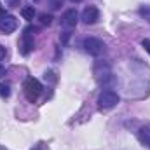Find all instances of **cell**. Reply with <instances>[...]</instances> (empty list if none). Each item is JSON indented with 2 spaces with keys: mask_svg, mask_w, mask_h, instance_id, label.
<instances>
[{
  "mask_svg": "<svg viewBox=\"0 0 150 150\" xmlns=\"http://www.w3.org/2000/svg\"><path fill=\"white\" fill-rule=\"evenodd\" d=\"M23 89H25L26 100H28L30 103H33V101H37V98L40 96V93H42V84L38 82L37 79L28 77V79L25 80V84H23Z\"/></svg>",
  "mask_w": 150,
  "mask_h": 150,
  "instance_id": "obj_1",
  "label": "cell"
},
{
  "mask_svg": "<svg viewBox=\"0 0 150 150\" xmlns=\"http://www.w3.org/2000/svg\"><path fill=\"white\" fill-rule=\"evenodd\" d=\"M117 103H119V94H117L115 91H112V89L103 91V93L100 94V98H98V107L103 108V110L113 108Z\"/></svg>",
  "mask_w": 150,
  "mask_h": 150,
  "instance_id": "obj_2",
  "label": "cell"
},
{
  "mask_svg": "<svg viewBox=\"0 0 150 150\" xmlns=\"http://www.w3.org/2000/svg\"><path fill=\"white\" fill-rule=\"evenodd\" d=\"M84 49H86V52H89L91 56H101L103 52H105V44H103V40H100V38L96 37H87L84 40Z\"/></svg>",
  "mask_w": 150,
  "mask_h": 150,
  "instance_id": "obj_3",
  "label": "cell"
},
{
  "mask_svg": "<svg viewBox=\"0 0 150 150\" xmlns=\"http://www.w3.org/2000/svg\"><path fill=\"white\" fill-rule=\"evenodd\" d=\"M16 28H18V19L12 14H5L0 18V30L4 33H12L16 32Z\"/></svg>",
  "mask_w": 150,
  "mask_h": 150,
  "instance_id": "obj_4",
  "label": "cell"
},
{
  "mask_svg": "<svg viewBox=\"0 0 150 150\" xmlns=\"http://www.w3.org/2000/svg\"><path fill=\"white\" fill-rule=\"evenodd\" d=\"M35 47V42H33V35H32V28H26L23 37H21V52L25 56H28Z\"/></svg>",
  "mask_w": 150,
  "mask_h": 150,
  "instance_id": "obj_5",
  "label": "cell"
},
{
  "mask_svg": "<svg viewBox=\"0 0 150 150\" xmlns=\"http://www.w3.org/2000/svg\"><path fill=\"white\" fill-rule=\"evenodd\" d=\"M80 19H82L86 25H94V23L100 19V11H98V7H94V5H89V7H86V9L82 11V16H80Z\"/></svg>",
  "mask_w": 150,
  "mask_h": 150,
  "instance_id": "obj_6",
  "label": "cell"
},
{
  "mask_svg": "<svg viewBox=\"0 0 150 150\" xmlns=\"http://www.w3.org/2000/svg\"><path fill=\"white\" fill-rule=\"evenodd\" d=\"M77 21H79V12L75 9L65 11L63 16H61V26H65V28H74L77 25Z\"/></svg>",
  "mask_w": 150,
  "mask_h": 150,
  "instance_id": "obj_7",
  "label": "cell"
},
{
  "mask_svg": "<svg viewBox=\"0 0 150 150\" xmlns=\"http://www.w3.org/2000/svg\"><path fill=\"white\" fill-rule=\"evenodd\" d=\"M138 138H140V142H142V143H145V145L150 149V126H147V127H142V129H140Z\"/></svg>",
  "mask_w": 150,
  "mask_h": 150,
  "instance_id": "obj_8",
  "label": "cell"
},
{
  "mask_svg": "<svg viewBox=\"0 0 150 150\" xmlns=\"http://www.w3.org/2000/svg\"><path fill=\"white\" fill-rule=\"evenodd\" d=\"M21 14H23V18H25L26 21H32V19L35 18V9L30 7V5H28V7H23V9H21Z\"/></svg>",
  "mask_w": 150,
  "mask_h": 150,
  "instance_id": "obj_9",
  "label": "cell"
},
{
  "mask_svg": "<svg viewBox=\"0 0 150 150\" xmlns=\"http://www.w3.org/2000/svg\"><path fill=\"white\" fill-rule=\"evenodd\" d=\"M0 96L2 98H9L11 96V86L9 84H5V82L0 84Z\"/></svg>",
  "mask_w": 150,
  "mask_h": 150,
  "instance_id": "obj_10",
  "label": "cell"
},
{
  "mask_svg": "<svg viewBox=\"0 0 150 150\" xmlns=\"http://www.w3.org/2000/svg\"><path fill=\"white\" fill-rule=\"evenodd\" d=\"M63 5V0H49V7L52 9V11H56V9H59Z\"/></svg>",
  "mask_w": 150,
  "mask_h": 150,
  "instance_id": "obj_11",
  "label": "cell"
},
{
  "mask_svg": "<svg viewBox=\"0 0 150 150\" xmlns=\"http://www.w3.org/2000/svg\"><path fill=\"white\" fill-rule=\"evenodd\" d=\"M40 21H42L44 25H51V23H52V16H51V14H40Z\"/></svg>",
  "mask_w": 150,
  "mask_h": 150,
  "instance_id": "obj_12",
  "label": "cell"
},
{
  "mask_svg": "<svg viewBox=\"0 0 150 150\" xmlns=\"http://www.w3.org/2000/svg\"><path fill=\"white\" fill-rule=\"evenodd\" d=\"M142 45L145 47V51H147V52L150 54V38H145V40L142 42Z\"/></svg>",
  "mask_w": 150,
  "mask_h": 150,
  "instance_id": "obj_13",
  "label": "cell"
},
{
  "mask_svg": "<svg viewBox=\"0 0 150 150\" xmlns=\"http://www.w3.org/2000/svg\"><path fill=\"white\" fill-rule=\"evenodd\" d=\"M140 14L142 16H149V21H150V11L149 9H140Z\"/></svg>",
  "mask_w": 150,
  "mask_h": 150,
  "instance_id": "obj_14",
  "label": "cell"
},
{
  "mask_svg": "<svg viewBox=\"0 0 150 150\" xmlns=\"http://www.w3.org/2000/svg\"><path fill=\"white\" fill-rule=\"evenodd\" d=\"M4 58H5V47H4V45H0V61H2Z\"/></svg>",
  "mask_w": 150,
  "mask_h": 150,
  "instance_id": "obj_15",
  "label": "cell"
},
{
  "mask_svg": "<svg viewBox=\"0 0 150 150\" xmlns=\"http://www.w3.org/2000/svg\"><path fill=\"white\" fill-rule=\"evenodd\" d=\"M4 75H5V68H4V67H0V79H2Z\"/></svg>",
  "mask_w": 150,
  "mask_h": 150,
  "instance_id": "obj_16",
  "label": "cell"
},
{
  "mask_svg": "<svg viewBox=\"0 0 150 150\" xmlns=\"http://www.w3.org/2000/svg\"><path fill=\"white\" fill-rule=\"evenodd\" d=\"M2 16H5V11H4V7L0 5V18H2Z\"/></svg>",
  "mask_w": 150,
  "mask_h": 150,
  "instance_id": "obj_17",
  "label": "cell"
},
{
  "mask_svg": "<svg viewBox=\"0 0 150 150\" xmlns=\"http://www.w3.org/2000/svg\"><path fill=\"white\" fill-rule=\"evenodd\" d=\"M70 2H74V4H79V2H82V0H70Z\"/></svg>",
  "mask_w": 150,
  "mask_h": 150,
  "instance_id": "obj_18",
  "label": "cell"
},
{
  "mask_svg": "<svg viewBox=\"0 0 150 150\" xmlns=\"http://www.w3.org/2000/svg\"><path fill=\"white\" fill-rule=\"evenodd\" d=\"M33 2H38V0H33Z\"/></svg>",
  "mask_w": 150,
  "mask_h": 150,
  "instance_id": "obj_19",
  "label": "cell"
}]
</instances>
